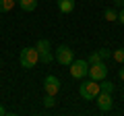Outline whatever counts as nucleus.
<instances>
[{"mask_svg": "<svg viewBox=\"0 0 124 116\" xmlns=\"http://www.w3.org/2000/svg\"><path fill=\"white\" fill-rule=\"evenodd\" d=\"M19 62H21L23 68H33L37 62H39V54H37L35 48H23L21 54H19Z\"/></svg>", "mask_w": 124, "mask_h": 116, "instance_id": "f257e3e1", "label": "nucleus"}, {"mask_svg": "<svg viewBox=\"0 0 124 116\" xmlns=\"http://www.w3.org/2000/svg\"><path fill=\"white\" fill-rule=\"evenodd\" d=\"M99 81H83L81 83V87H79V93H81V98L83 99H95L97 98V93H99Z\"/></svg>", "mask_w": 124, "mask_h": 116, "instance_id": "f03ea898", "label": "nucleus"}, {"mask_svg": "<svg viewBox=\"0 0 124 116\" xmlns=\"http://www.w3.org/2000/svg\"><path fill=\"white\" fill-rule=\"evenodd\" d=\"M54 60L58 64H64V66H70V62L75 60V52H72L68 46H58L56 52H54Z\"/></svg>", "mask_w": 124, "mask_h": 116, "instance_id": "7ed1b4c3", "label": "nucleus"}, {"mask_svg": "<svg viewBox=\"0 0 124 116\" xmlns=\"http://www.w3.org/2000/svg\"><path fill=\"white\" fill-rule=\"evenodd\" d=\"M35 50H37V54H39V60L44 64H50L54 60V52H52V44H50L48 40H39L35 44Z\"/></svg>", "mask_w": 124, "mask_h": 116, "instance_id": "20e7f679", "label": "nucleus"}, {"mask_svg": "<svg viewBox=\"0 0 124 116\" xmlns=\"http://www.w3.org/2000/svg\"><path fill=\"white\" fill-rule=\"evenodd\" d=\"M87 75H89V62L87 60L79 58V60H72L70 62V77H75V79H85Z\"/></svg>", "mask_w": 124, "mask_h": 116, "instance_id": "39448f33", "label": "nucleus"}, {"mask_svg": "<svg viewBox=\"0 0 124 116\" xmlns=\"http://www.w3.org/2000/svg\"><path fill=\"white\" fill-rule=\"evenodd\" d=\"M89 77H91L93 81H103L108 77V66L103 60H99V62H93L89 64Z\"/></svg>", "mask_w": 124, "mask_h": 116, "instance_id": "423d86ee", "label": "nucleus"}, {"mask_svg": "<svg viewBox=\"0 0 124 116\" xmlns=\"http://www.w3.org/2000/svg\"><path fill=\"white\" fill-rule=\"evenodd\" d=\"M60 89H62V83H60L58 77L48 75V77L44 79V91H46L48 95H58V93H60Z\"/></svg>", "mask_w": 124, "mask_h": 116, "instance_id": "0eeeda50", "label": "nucleus"}, {"mask_svg": "<svg viewBox=\"0 0 124 116\" xmlns=\"http://www.w3.org/2000/svg\"><path fill=\"white\" fill-rule=\"evenodd\" d=\"M95 104H97V108L101 112H110L112 106H114V102H112V93H106V91H99L97 98H95Z\"/></svg>", "mask_w": 124, "mask_h": 116, "instance_id": "6e6552de", "label": "nucleus"}, {"mask_svg": "<svg viewBox=\"0 0 124 116\" xmlns=\"http://www.w3.org/2000/svg\"><path fill=\"white\" fill-rule=\"evenodd\" d=\"M60 13H72L75 10V0H56Z\"/></svg>", "mask_w": 124, "mask_h": 116, "instance_id": "1a4fd4ad", "label": "nucleus"}, {"mask_svg": "<svg viewBox=\"0 0 124 116\" xmlns=\"http://www.w3.org/2000/svg\"><path fill=\"white\" fill-rule=\"evenodd\" d=\"M19 6H21V10H25V13H31V10L37 8V0H17Z\"/></svg>", "mask_w": 124, "mask_h": 116, "instance_id": "9d476101", "label": "nucleus"}, {"mask_svg": "<svg viewBox=\"0 0 124 116\" xmlns=\"http://www.w3.org/2000/svg\"><path fill=\"white\" fill-rule=\"evenodd\" d=\"M99 89L106 91V93H114L116 87H114V83H112V81H106V79H103V81H99Z\"/></svg>", "mask_w": 124, "mask_h": 116, "instance_id": "9b49d317", "label": "nucleus"}, {"mask_svg": "<svg viewBox=\"0 0 124 116\" xmlns=\"http://www.w3.org/2000/svg\"><path fill=\"white\" fill-rule=\"evenodd\" d=\"M15 2H17V0H0V13H8V10H13Z\"/></svg>", "mask_w": 124, "mask_h": 116, "instance_id": "f8f14e48", "label": "nucleus"}, {"mask_svg": "<svg viewBox=\"0 0 124 116\" xmlns=\"http://www.w3.org/2000/svg\"><path fill=\"white\" fill-rule=\"evenodd\" d=\"M103 19H106V21H110V23H114V21H118V13H116L114 8H106Z\"/></svg>", "mask_w": 124, "mask_h": 116, "instance_id": "ddd939ff", "label": "nucleus"}, {"mask_svg": "<svg viewBox=\"0 0 124 116\" xmlns=\"http://www.w3.org/2000/svg\"><path fill=\"white\" fill-rule=\"evenodd\" d=\"M112 58H114L116 62H120V64H122V62H124V48L114 50V52H112Z\"/></svg>", "mask_w": 124, "mask_h": 116, "instance_id": "4468645a", "label": "nucleus"}, {"mask_svg": "<svg viewBox=\"0 0 124 116\" xmlns=\"http://www.w3.org/2000/svg\"><path fill=\"white\" fill-rule=\"evenodd\" d=\"M44 106H46V108H54V106H56V95H48V93H46Z\"/></svg>", "mask_w": 124, "mask_h": 116, "instance_id": "2eb2a0df", "label": "nucleus"}, {"mask_svg": "<svg viewBox=\"0 0 124 116\" xmlns=\"http://www.w3.org/2000/svg\"><path fill=\"white\" fill-rule=\"evenodd\" d=\"M99 60H103V58L99 56V52H91V54H89V58H87V62H89V64H93V62H99Z\"/></svg>", "mask_w": 124, "mask_h": 116, "instance_id": "dca6fc26", "label": "nucleus"}, {"mask_svg": "<svg viewBox=\"0 0 124 116\" xmlns=\"http://www.w3.org/2000/svg\"><path fill=\"white\" fill-rule=\"evenodd\" d=\"M97 52H99L101 58H110L112 56V50H108V48H101V50H97Z\"/></svg>", "mask_w": 124, "mask_h": 116, "instance_id": "f3484780", "label": "nucleus"}, {"mask_svg": "<svg viewBox=\"0 0 124 116\" xmlns=\"http://www.w3.org/2000/svg\"><path fill=\"white\" fill-rule=\"evenodd\" d=\"M118 21H120V23H122V25H124V6H122V10H120V13H118Z\"/></svg>", "mask_w": 124, "mask_h": 116, "instance_id": "a211bd4d", "label": "nucleus"}, {"mask_svg": "<svg viewBox=\"0 0 124 116\" xmlns=\"http://www.w3.org/2000/svg\"><path fill=\"white\" fill-rule=\"evenodd\" d=\"M114 4L116 6H124V0H114Z\"/></svg>", "mask_w": 124, "mask_h": 116, "instance_id": "6ab92c4d", "label": "nucleus"}, {"mask_svg": "<svg viewBox=\"0 0 124 116\" xmlns=\"http://www.w3.org/2000/svg\"><path fill=\"white\" fill-rule=\"evenodd\" d=\"M118 75H120V79L124 81V66H122V68H120V71H118Z\"/></svg>", "mask_w": 124, "mask_h": 116, "instance_id": "aec40b11", "label": "nucleus"}, {"mask_svg": "<svg viewBox=\"0 0 124 116\" xmlns=\"http://www.w3.org/2000/svg\"><path fill=\"white\" fill-rule=\"evenodd\" d=\"M4 114H6V108H4V106H0V116H4Z\"/></svg>", "mask_w": 124, "mask_h": 116, "instance_id": "412c9836", "label": "nucleus"}, {"mask_svg": "<svg viewBox=\"0 0 124 116\" xmlns=\"http://www.w3.org/2000/svg\"><path fill=\"white\" fill-rule=\"evenodd\" d=\"M95 2H103V0H95Z\"/></svg>", "mask_w": 124, "mask_h": 116, "instance_id": "4be33fe9", "label": "nucleus"}]
</instances>
